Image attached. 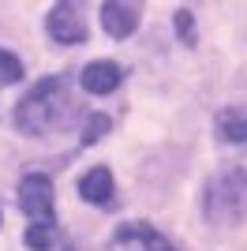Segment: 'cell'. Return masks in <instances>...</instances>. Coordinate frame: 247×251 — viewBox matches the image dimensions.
Returning a JSON list of instances; mask_svg holds the SVG:
<instances>
[{"mask_svg": "<svg viewBox=\"0 0 247 251\" xmlns=\"http://www.w3.org/2000/svg\"><path fill=\"white\" fill-rule=\"evenodd\" d=\"M217 135L232 143V147H247V109L244 105H228L217 113Z\"/></svg>", "mask_w": 247, "mask_h": 251, "instance_id": "9", "label": "cell"}, {"mask_svg": "<svg viewBox=\"0 0 247 251\" xmlns=\"http://www.w3.org/2000/svg\"><path fill=\"white\" fill-rule=\"evenodd\" d=\"M176 38L184 45H195V19H191V11H176Z\"/></svg>", "mask_w": 247, "mask_h": 251, "instance_id": "13", "label": "cell"}, {"mask_svg": "<svg viewBox=\"0 0 247 251\" xmlns=\"http://www.w3.org/2000/svg\"><path fill=\"white\" fill-rule=\"evenodd\" d=\"M72 86L64 75H49L38 86H30L23 101L15 105V127L23 135H45L52 127H60L72 116Z\"/></svg>", "mask_w": 247, "mask_h": 251, "instance_id": "1", "label": "cell"}, {"mask_svg": "<svg viewBox=\"0 0 247 251\" xmlns=\"http://www.w3.org/2000/svg\"><path fill=\"white\" fill-rule=\"evenodd\" d=\"M101 26L113 38H127L139 26V4L135 0H105L101 4Z\"/></svg>", "mask_w": 247, "mask_h": 251, "instance_id": "6", "label": "cell"}, {"mask_svg": "<svg viewBox=\"0 0 247 251\" xmlns=\"http://www.w3.org/2000/svg\"><path fill=\"white\" fill-rule=\"evenodd\" d=\"M116 244H120V248H127V251H176L173 244L165 240L154 225H146V221L120 225V229H116Z\"/></svg>", "mask_w": 247, "mask_h": 251, "instance_id": "5", "label": "cell"}, {"mask_svg": "<svg viewBox=\"0 0 247 251\" xmlns=\"http://www.w3.org/2000/svg\"><path fill=\"white\" fill-rule=\"evenodd\" d=\"M79 83L86 94H113L116 86L124 83V72H120V64H113V60H90L82 68Z\"/></svg>", "mask_w": 247, "mask_h": 251, "instance_id": "7", "label": "cell"}, {"mask_svg": "<svg viewBox=\"0 0 247 251\" xmlns=\"http://www.w3.org/2000/svg\"><path fill=\"white\" fill-rule=\"evenodd\" d=\"M86 0H60L56 8L49 11V38L64 45H75V42H86Z\"/></svg>", "mask_w": 247, "mask_h": 251, "instance_id": "3", "label": "cell"}, {"mask_svg": "<svg viewBox=\"0 0 247 251\" xmlns=\"http://www.w3.org/2000/svg\"><path fill=\"white\" fill-rule=\"evenodd\" d=\"M105 131H109V116L94 113L90 120H86V127H82V143L90 147V143H98V139H105Z\"/></svg>", "mask_w": 247, "mask_h": 251, "instance_id": "12", "label": "cell"}, {"mask_svg": "<svg viewBox=\"0 0 247 251\" xmlns=\"http://www.w3.org/2000/svg\"><path fill=\"white\" fill-rule=\"evenodd\" d=\"M23 79V64L19 56H11L8 49H0V86H11Z\"/></svg>", "mask_w": 247, "mask_h": 251, "instance_id": "11", "label": "cell"}, {"mask_svg": "<svg viewBox=\"0 0 247 251\" xmlns=\"http://www.w3.org/2000/svg\"><path fill=\"white\" fill-rule=\"evenodd\" d=\"M79 195H82L86 202H94V206H109V202H113V173H109L105 165L90 169V173H82Z\"/></svg>", "mask_w": 247, "mask_h": 251, "instance_id": "8", "label": "cell"}, {"mask_svg": "<svg viewBox=\"0 0 247 251\" xmlns=\"http://www.w3.org/2000/svg\"><path fill=\"white\" fill-rule=\"evenodd\" d=\"M23 240L30 251H52L56 248V221H34Z\"/></svg>", "mask_w": 247, "mask_h": 251, "instance_id": "10", "label": "cell"}, {"mask_svg": "<svg viewBox=\"0 0 247 251\" xmlns=\"http://www.w3.org/2000/svg\"><path fill=\"white\" fill-rule=\"evenodd\" d=\"M19 206L30 221H52V180L45 173H30L19 184Z\"/></svg>", "mask_w": 247, "mask_h": 251, "instance_id": "4", "label": "cell"}, {"mask_svg": "<svg viewBox=\"0 0 247 251\" xmlns=\"http://www.w3.org/2000/svg\"><path fill=\"white\" fill-rule=\"evenodd\" d=\"M206 218L221 225H236L247 218V173L232 169L210 180L206 188Z\"/></svg>", "mask_w": 247, "mask_h": 251, "instance_id": "2", "label": "cell"}]
</instances>
